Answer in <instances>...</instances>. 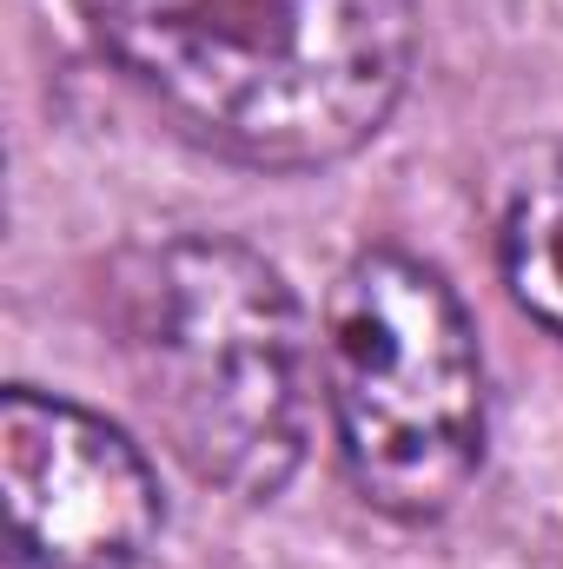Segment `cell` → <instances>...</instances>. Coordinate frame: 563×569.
<instances>
[{
  "mask_svg": "<svg viewBox=\"0 0 563 569\" xmlns=\"http://www.w3.org/2000/svg\"><path fill=\"white\" fill-rule=\"evenodd\" d=\"M120 331L179 463L233 497H279L312 430L292 284L239 239L186 232L120 266Z\"/></svg>",
  "mask_w": 563,
  "mask_h": 569,
  "instance_id": "2",
  "label": "cell"
},
{
  "mask_svg": "<svg viewBox=\"0 0 563 569\" xmlns=\"http://www.w3.org/2000/svg\"><path fill=\"white\" fill-rule=\"evenodd\" d=\"M318 351L358 497L398 523L444 517L484 463V358L444 272L358 252L332 284Z\"/></svg>",
  "mask_w": 563,
  "mask_h": 569,
  "instance_id": "3",
  "label": "cell"
},
{
  "mask_svg": "<svg viewBox=\"0 0 563 569\" xmlns=\"http://www.w3.org/2000/svg\"><path fill=\"white\" fill-rule=\"evenodd\" d=\"M497 259H504V284L517 311L544 325L551 338H563V159L517 186L504 232H497Z\"/></svg>",
  "mask_w": 563,
  "mask_h": 569,
  "instance_id": "5",
  "label": "cell"
},
{
  "mask_svg": "<svg viewBox=\"0 0 563 569\" xmlns=\"http://www.w3.org/2000/svg\"><path fill=\"white\" fill-rule=\"evenodd\" d=\"M0 503L27 569H134L166 523L140 443L27 385L0 398Z\"/></svg>",
  "mask_w": 563,
  "mask_h": 569,
  "instance_id": "4",
  "label": "cell"
},
{
  "mask_svg": "<svg viewBox=\"0 0 563 569\" xmlns=\"http://www.w3.org/2000/svg\"><path fill=\"white\" fill-rule=\"evenodd\" d=\"M100 53L226 159L312 172L385 133L418 0H87Z\"/></svg>",
  "mask_w": 563,
  "mask_h": 569,
  "instance_id": "1",
  "label": "cell"
}]
</instances>
